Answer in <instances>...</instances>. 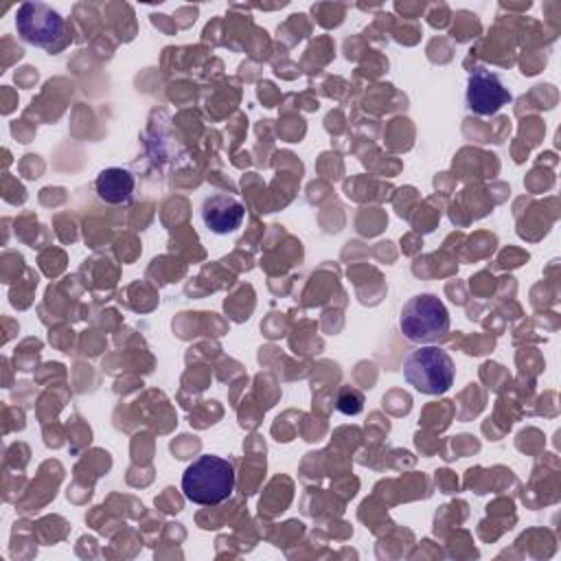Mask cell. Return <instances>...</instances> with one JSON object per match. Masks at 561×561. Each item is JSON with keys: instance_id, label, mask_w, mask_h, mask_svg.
<instances>
[{"instance_id": "obj_8", "label": "cell", "mask_w": 561, "mask_h": 561, "mask_svg": "<svg viewBox=\"0 0 561 561\" xmlns=\"http://www.w3.org/2000/svg\"><path fill=\"white\" fill-rule=\"evenodd\" d=\"M335 408L346 416H355L364 410V394L351 386H344L335 397Z\"/></svg>"}, {"instance_id": "obj_5", "label": "cell", "mask_w": 561, "mask_h": 561, "mask_svg": "<svg viewBox=\"0 0 561 561\" xmlns=\"http://www.w3.org/2000/svg\"><path fill=\"white\" fill-rule=\"evenodd\" d=\"M465 101L469 112L478 116H495L504 105L513 101V94L497 72L484 66H476L467 79Z\"/></svg>"}, {"instance_id": "obj_4", "label": "cell", "mask_w": 561, "mask_h": 561, "mask_svg": "<svg viewBox=\"0 0 561 561\" xmlns=\"http://www.w3.org/2000/svg\"><path fill=\"white\" fill-rule=\"evenodd\" d=\"M15 28L22 42L57 53L68 44L64 15L46 2H22L15 13Z\"/></svg>"}, {"instance_id": "obj_1", "label": "cell", "mask_w": 561, "mask_h": 561, "mask_svg": "<svg viewBox=\"0 0 561 561\" xmlns=\"http://www.w3.org/2000/svg\"><path fill=\"white\" fill-rule=\"evenodd\" d=\"M234 465L215 454L197 456L182 473V493L199 506H215L228 500L234 491Z\"/></svg>"}, {"instance_id": "obj_2", "label": "cell", "mask_w": 561, "mask_h": 561, "mask_svg": "<svg viewBox=\"0 0 561 561\" xmlns=\"http://www.w3.org/2000/svg\"><path fill=\"white\" fill-rule=\"evenodd\" d=\"M403 379L421 394H443L454 386L456 364L451 355L434 344H421L403 357Z\"/></svg>"}, {"instance_id": "obj_3", "label": "cell", "mask_w": 561, "mask_h": 561, "mask_svg": "<svg viewBox=\"0 0 561 561\" xmlns=\"http://www.w3.org/2000/svg\"><path fill=\"white\" fill-rule=\"evenodd\" d=\"M399 331L414 344H430L449 331V311L434 294L408 298L399 313Z\"/></svg>"}, {"instance_id": "obj_7", "label": "cell", "mask_w": 561, "mask_h": 561, "mask_svg": "<svg viewBox=\"0 0 561 561\" xmlns=\"http://www.w3.org/2000/svg\"><path fill=\"white\" fill-rule=\"evenodd\" d=\"M136 180L129 169L123 167H107L94 180L96 197L105 204H125L134 195Z\"/></svg>"}, {"instance_id": "obj_6", "label": "cell", "mask_w": 561, "mask_h": 561, "mask_svg": "<svg viewBox=\"0 0 561 561\" xmlns=\"http://www.w3.org/2000/svg\"><path fill=\"white\" fill-rule=\"evenodd\" d=\"M202 224L213 234L237 232L245 219V206L228 193H213L199 206Z\"/></svg>"}]
</instances>
